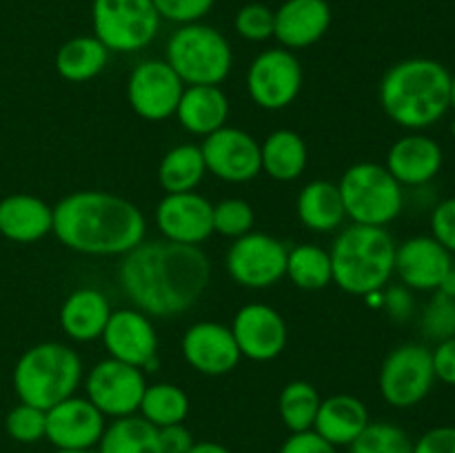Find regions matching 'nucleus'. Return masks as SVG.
I'll return each mask as SVG.
<instances>
[{
    "label": "nucleus",
    "mask_w": 455,
    "mask_h": 453,
    "mask_svg": "<svg viewBox=\"0 0 455 453\" xmlns=\"http://www.w3.org/2000/svg\"><path fill=\"white\" fill-rule=\"evenodd\" d=\"M212 282V262L196 244L142 240L118 265V284L133 309L149 318L189 311Z\"/></svg>",
    "instance_id": "nucleus-1"
},
{
    "label": "nucleus",
    "mask_w": 455,
    "mask_h": 453,
    "mask_svg": "<svg viewBox=\"0 0 455 453\" xmlns=\"http://www.w3.org/2000/svg\"><path fill=\"white\" fill-rule=\"evenodd\" d=\"M52 234L84 256H124L145 240L147 220L127 198L83 189L53 204Z\"/></svg>",
    "instance_id": "nucleus-2"
},
{
    "label": "nucleus",
    "mask_w": 455,
    "mask_h": 453,
    "mask_svg": "<svg viewBox=\"0 0 455 453\" xmlns=\"http://www.w3.org/2000/svg\"><path fill=\"white\" fill-rule=\"evenodd\" d=\"M451 74L431 58H407L385 71L378 98L387 118L409 131L434 127L447 115Z\"/></svg>",
    "instance_id": "nucleus-3"
},
{
    "label": "nucleus",
    "mask_w": 455,
    "mask_h": 453,
    "mask_svg": "<svg viewBox=\"0 0 455 453\" xmlns=\"http://www.w3.org/2000/svg\"><path fill=\"white\" fill-rule=\"evenodd\" d=\"M395 240L387 226H345L333 240V284L349 296L369 298L382 291L394 275Z\"/></svg>",
    "instance_id": "nucleus-4"
},
{
    "label": "nucleus",
    "mask_w": 455,
    "mask_h": 453,
    "mask_svg": "<svg viewBox=\"0 0 455 453\" xmlns=\"http://www.w3.org/2000/svg\"><path fill=\"white\" fill-rule=\"evenodd\" d=\"M12 380L20 402L47 411L76 395L83 382V360L62 342H40L18 358Z\"/></svg>",
    "instance_id": "nucleus-5"
},
{
    "label": "nucleus",
    "mask_w": 455,
    "mask_h": 453,
    "mask_svg": "<svg viewBox=\"0 0 455 453\" xmlns=\"http://www.w3.org/2000/svg\"><path fill=\"white\" fill-rule=\"evenodd\" d=\"M164 60L185 84H220L231 74L234 52L216 27L191 22L169 36Z\"/></svg>",
    "instance_id": "nucleus-6"
},
{
    "label": "nucleus",
    "mask_w": 455,
    "mask_h": 453,
    "mask_svg": "<svg viewBox=\"0 0 455 453\" xmlns=\"http://www.w3.org/2000/svg\"><path fill=\"white\" fill-rule=\"evenodd\" d=\"M338 189L347 218L354 225L387 226L404 209V187L387 171L385 164H351L342 173Z\"/></svg>",
    "instance_id": "nucleus-7"
},
{
    "label": "nucleus",
    "mask_w": 455,
    "mask_h": 453,
    "mask_svg": "<svg viewBox=\"0 0 455 453\" xmlns=\"http://www.w3.org/2000/svg\"><path fill=\"white\" fill-rule=\"evenodd\" d=\"M92 25L109 53H136L156 38L160 16L151 0H93Z\"/></svg>",
    "instance_id": "nucleus-8"
},
{
    "label": "nucleus",
    "mask_w": 455,
    "mask_h": 453,
    "mask_svg": "<svg viewBox=\"0 0 455 453\" xmlns=\"http://www.w3.org/2000/svg\"><path fill=\"white\" fill-rule=\"evenodd\" d=\"M435 385L431 349L418 342H404L391 349L378 373L382 400L394 409H411L431 393Z\"/></svg>",
    "instance_id": "nucleus-9"
},
{
    "label": "nucleus",
    "mask_w": 455,
    "mask_h": 453,
    "mask_svg": "<svg viewBox=\"0 0 455 453\" xmlns=\"http://www.w3.org/2000/svg\"><path fill=\"white\" fill-rule=\"evenodd\" d=\"M244 83L256 107L267 111L287 109L300 96L302 65L289 49H265L251 60Z\"/></svg>",
    "instance_id": "nucleus-10"
},
{
    "label": "nucleus",
    "mask_w": 455,
    "mask_h": 453,
    "mask_svg": "<svg viewBox=\"0 0 455 453\" xmlns=\"http://www.w3.org/2000/svg\"><path fill=\"white\" fill-rule=\"evenodd\" d=\"M287 251V244L274 235L249 231L235 238L227 249V274L244 289L274 287L284 278Z\"/></svg>",
    "instance_id": "nucleus-11"
},
{
    "label": "nucleus",
    "mask_w": 455,
    "mask_h": 453,
    "mask_svg": "<svg viewBox=\"0 0 455 453\" xmlns=\"http://www.w3.org/2000/svg\"><path fill=\"white\" fill-rule=\"evenodd\" d=\"M147 380L142 369L120 360L105 358L89 369L84 378V398L105 417L136 416Z\"/></svg>",
    "instance_id": "nucleus-12"
},
{
    "label": "nucleus",
    "mask_w": 455,
    "mask_h": 453,
    "mask_svg": "<svg viewBox=\"0 0 455 453\" xmlns=\"http://www.w3.org/2000/svg\"><path fill=\"white\" fill-rule=\"evenodd\" d=\"M182 91L185 83L180 76L169 67L167 60L160 58L138 62L127 80L129 107L133 114L149 123H163L176 115Z\"/></svg>",
    "instance_id": "nucleus-13"
},
{
    "label": "nucleus",
    "mask_w": 455,
    "mask_h": 453,
    "mask_svg": "<svg viewBox=\"0 0 455 453\" xmlns=\"http://www.w3.org/2000/svg\"><path fill=\"white\" fill-rule=\"evenodd\" d=\"M200 149L207 173L216 176L218 180L243 185L262 173L260 142L238 127L225 124L218 131L209 133Z\"/></svg>",
    "instance_id": "nucleus-14"
},
{
    "label": "nucleus",
    "mask_w": 455,
    "mask_h": 453,
    "mask_svg": "<svg viewBox=\"0 0 455 453\" xmlns=\"http://www.w3.org/2000/svg\"><path fill=\"white\" fill-rule=\"evenodd\" d=\"M100 338L109 358L132 364L142 371H154L158 367V333L149 315L142 311H111L109 322Z\"/></svg>",
    "instance_id": "nucleus-15"
},
{
    "label": "nucleus",
    "mask_w": 455,
    "mask_h": 453,
    "mask_svg": "<svg viewBox=\"0 0 455 453\" xmlns=\"http://www.w3.org/2000/svg\"><path fill=\"white\" fill-rule=\"evenodd\" d=\"M240 355L251 362H271L284 351L289 340L287 322L274 306L249 302L240 306L231 322Z\"/></svg>",
    "instance_id": "nucleus-16"
},
{
    "label": "nucleus",
    "mask_w": 455,
    "mask_h": 453,
    "mask_svg": "<svg viewBox=\"0 0 455 453\" xmlns=\"http://www.w3.org/2000/svg\"><path fill=\"white\" fill-rule=\"evenodd\" d=\"M180 351L194 371L209 378L227 376L243 358L231 329L212 320L191 324L182 336Z\"/></svg>",
    "instance_id": "nucleus-17"
},
{
    "label": "nucleus",
    "mask_w": 455,
    "mask_h": 453,
    "mask_svg": "<svg viewBox=\"0 0 455 453\" xmlns=\"http://www.w3.org/2000/svg\"><path fill=\"white\" fill-rule=\"evenodd\" d=\"M453 266V256L434 235H413L395 247L394 274L411 291H438Z\"/></svg>",
    "instance_id": "nucleus-18"
},
{
    "label": "nucleus",
    "mask_w": 455,
    "mask_h": 453,
    "mask_svg": "<svg viewBox=\"0 0 455 453\" xmlns=\"http://www.w3.org/2000/svg\"><path fill=\"white\" fill-rule=\"evenodd\" d=\"M213 204L196 191L164 194L156 207V226L164 240L178 244H200L213 234Z\"/></svg>",
    "instance_id": "nucleus-19"
},
{
    "label": "nucleus",
    "mask_w": 455,
    "mask_h": 453,
    "mask_svg": "<svg viewBox=\"0 0 455 453\" xmlns=\"http://www.w3.org/2000/svg\"><path fill=\"white\" fill-rule=\"evenodd\" d=\"M105 426L107 417L87 398L71 395L47 409L44 440L56 449H96Z\"/></svg>",
    "instance_id": "nucleus-20"
},
{
    "label": "nucleus",
    "mask_w": 455,
    "mask_h": 453,
    "mask_svg": "<svg viewBox=\"0 0 455 453\" xmlns=\"http://www.w3.org/2000/svg\"><path fill=\"white\" fill-rule=\"evenodd\" d=\"M443 163L440 142L422 131H411L389 147L385 167L403 187H425L438 176Z\"/></svg>",
    "instance_id": "nucleus-21"
},
{
    "label": "nucleus",
    "mask_w": 455,
    "mask_h": 453,
    "mask_svg": "<svg viewBox=\"0 0 455 453\" xmlns=\"http://www.w3.org/2000/svg\"><path fill=\"white\" fill-rule=\"evenodd\" d=\"M331 20L327 0H284L274 12V38L289 52L307 49L323 40Z\"/></svg>",
    "instance_id": "nucleus-22"
},
{
    "label": "nucleus",
    "mask_w": 455,
    "mask_h": 453,
    "mask_svg": "<svg viewBox=\"0 0 455 453\" xmlns=\"http://www.w3.org/2000/svg\"><path fill=\"white\" fill-rule=\"evenodd\" d=\"M53 229V207L31 194H12L0 200V235L12 242L31 244Z\"/></svg>",
    "instance_id": "nucleus-23"
},
{
    "label": "nucleus",
    "mask_w": 455,
    "mask_h": 453,
    "mask_svg": "<svg viewBox=\"0 0 455 453\" xmlns=\"http://www.w3.org/2000/svg\"><path fill=\"white\" fill-rule=\"evenodd\" d=\"M371 422L367 404L349 393L329 395L320 402L314 431L333 447H349Z\"/></svg>",
    "instance_id": "nucleus-24"
},
{
    "label": "nucleus",
    "mask_w": 455,
    "mask_h": 453,
    "mask_svg": "<svg viewBox=\"0 0 455 453\" xmlns=\"http://www.w3.org/2000/svg\"><path fill=\"white\" fill-rule=\"evenodd\" d=\"M176 118L185 131L207 138L227 124L229 98L220 84H185Z\"/></svg>",
    "instance_id": "nucleus-25"
},
{
    "label": "nucleus",
    "mask_w": 455,
    "mask_h": 453,
    "mask_svg": "<svg viewBox=\"0 0 455 453\" xmlns=\"http://www.w3.org/2000/svg\"><path fill=\"white\" fill-rule=\"evenodd\" d=\"M109 300L98 289H76L60 306V329L76 342H93L102 336L111 315Z\"/></svg>",
    "instance_id": "nucleus-26"
},
{
    "label": "nucleus",
    "mask_w": 455,
    "mask_h": 453,
    "mask_svg": "<svg viewBox=\"0 0 455 453\" xmlns=\"http://www.w3.org/2000/svg\"><path fill=\"white\" fill-rule=\"evenodd\" d=\"M298 220L315 234H329L340 229L347 220L345 204H342L338 182L331 180H311L298 191L296 198Z\"/></svg>",
    "instance_id": "nucleus-27"
},
{
    "label": "nucleus",
    "mask_w": 455,
    "mask_h": 453,
    "mask_svg": "<svg viewBox=\"0 0 455 453\" xmlns=\"http://www.w3.org/2000/svg\"><path fill=\"white\" fill-rule=\"evenodd\" d=\"M262 171L278 182H293L305 173L309 149L293 129H275L260 145Z\"/></svg>",
    "instance_id": "nucleus-28"
},
{
    "label": "nucleus",
    "mask_w": 455,
    "mask_h": 453,
    "mask_svg": "<svg viewBox=\"0 0 455 453\" xmlns=\"http://www.w3.org/2000/svg\"><path fill=\"white\" fill-rule=\"evenodd\" d=\"M109 62V49L96 36H76L60 44L56 53V71L67 83L93 80Z\"/></svg>",
    "instance_id": "nucleus-29"
},
{
    "label": "nucleus",
    "mask_w": 455,
    "mask_h": 453,
    "mask_svg": "<svg viewBox=\"0 0 455 453\" xmlns=\"http://www.w3.org/2000/svg\"><path fill=\"white\" fill-rule=\"evenodd\" d=\"M207 173L200 145H176L163 155L158 164V182L167 194L196 191Z\"/></svg>",
    "instance_id": "nucleus-30"
},
{
    "label": "nucleus",
    "mask_w": 455,
    "mask_h": 453,
    "mask_svg": "<svg viewBox=\"0 0 455 453\" xmlns=\"http://www.w3.org/2000/svg\"><path fill=\"white\" fill-rule=\"evenodd\" d=\"M98 453H163L158 429L142 416L116 417L105 426Z\"/></svg>",
    "instance_id": "nucleus-31"
},
{
    "label": "nucleus",
    "mask_w": 455,
    "mask_h": 453,
    "mask_svg": "<svg viewBox=\"0 0 455 453\" xmlns=\"http://www.w3.org/2000/svg\"><path fill=\"white\" fill-rule=\"evenodd\" d=\"M284 275L305 291H320L333 282L331 256L327 249L318 247V244H298L287 251Z\"/></svg>",
    "instance_id": "nucleus-32"
},
{
    "label": "nucleus",
    "mask_w": 455,
    "mask_h": 453,
    "mask_svg": "<svg viewBox=\"0 0 455 453\" xmlns=\"http://www.w3.org/2000/svg\"><path fill=\"white\" fill-rule=\"evenodd\" d=\"M189 409V395L180 386L172 385V382H158V385H147L138 411L156 429H163V426L185 422Z\"/></svg>",
    "instance_id": "nucleus-33"
},
{
    "label": "nucleus",
    "mask_w": 455,
    "mask_h": 453,
    "mask_svg": "<svg viewBox=\"0 0 455 453\" xmlns=\"http://www.w3.org/2000/svg\"><path fill=\"white\" fill-rule=\"evenodd\" d=\"M320 398L318 389L307 380H291L283 386L278 395V413L283 425L291 433L314 429L315 413H318Z\"/></svg>",
    "instance_id": "nucleus-34"
},
{
    "label": "nucleus",
    "mask_w": 455,
    "mask_h": 453,
    "mask_svg": "<svg viewBox=\"0 0 455 453\" xmlns=\"http://www.w3.org/2000/svg\"><path fill=\"white\" fill-rule=\"evenodd\" d=\"M349 453H413V442L407 431L394 422H369L349 444Z\"/></svg>",
    "instance_id": "nucleus-35"
},
{
    "label": "nucleus",
    "mask_w": 455,
    "mask_h": 453,
    "mask_svg": "<svg viewBox=\"0 0 455 453\" xmlns=\"http://www.w3.org/2000/svg\"><path fill=\"white\" fill-rule=\"evenodd\" d=\"M213 220V234L222 235V238H240V235L253 231V222H256V213L253 207L243 198H225L218 204H213L212 211Z\"/></svg>",
    "instance_id": "nucleus-36"
},
{
    "label": "nucleus",
    "mask_w": 455,
    "mask_h": 453,
    "mask_svg": "<svg viewBox=\"0 0 455 453\" xmlns=\"http://www.w3.org/2000/svg\"><path fill=\"white\" fill-rule=\"evenodd\" d=\"M420 329L427 340L443 342L455 338V300L447 293L434 291L420 318Z\"/></svg>",
    "instance_id": "nucleus-37"
},
{
    "label": "nucleus",
    "mask_w": 455,
    "mask_h": 453,
    "mask_svg": "<svg viewBox=\"0 0 455 453\" xmlns=\"http://www.w3.org/2000/svg\"><path fill=\"white\" fill-rule=\"evenodd\" d=\"M4 429H7L9 438H13L16 442H38V440H44V431H47V411L25 402L16 404L4 417Z\"/></svg>",
    "instance_id": "nucleus-38"
},
{
    "label": "nucleus",
    "mask_w": 455,
    "mask_h": 453,
    "mask_svg": "<svg viewBox=\"0 0 455 453\" xmlns=\"http://www.w3.org/2000/svg\"><path fill=\"white\" fill-rule=\"evenodd\" d=\"M235 34L249 43L274 38V9L262 3H249L238 9L234 18Z\"/></svg>",
    "instance_id": "nucleus-39"
},
{
    "label": "nucleus",
    "mask_w": 455,
    "mask_h": 453,
    "mask_svg": "<svg viewBox=\"0 0 455 453\" xmlns=\"http://www.w3.org/2000/svg\"><path fill=\"white\" fill-rule=\"evenodd\" d=\"M160 20L191 25L200 22L213 9L216 0H151Z\"/></svg>",
    "instance_id": "nucleus-40"
},
{
    "label": "nucleus",
    "mask_w": 455,
    "mask_h": 453,
    "mask_svg": "<svg viewBox=\"0 0 455 453\" xmlns=\"http://www.w3.org/2000/svg\"><path fill=\"white\" fill-rule=\"evenodd\" d=\"M431 235L455 256V195L443 200L431 211Z\"/></svg>",
    "instance_id": "nucleus-41"
},
{
    "label": "nucleus",
    "mask_w": 455,
    "mask_h": 453,
    "mask_svg": "<svg viewBox=\"0 0 455 453\" xmlns=\"http://www.w3.org/2000/svg\"><path fill=\"white\" fill-rule=\"evenodd\" d=\"M413 453H455V426H434L413 442Z\"/></svg>",
    "instance_id": "nucleus-42"
},
{
    "label": "nucleus",
    "mask_w": 455,
    "mask_h": 453,
    "mask_svg": "<svg viewBox=\"0 0 455 453\" xmlns=\"http://www.w3.org/2000/svg\"><path fill=\"white\" fill-rule=\"evenodd\" d=\"M278 453H338L333 444H329L327 440L320 438L314 429L309 431H298L291 433L283 442Z\"/></svg>",
    "instance_id": "nucleus-43"
},
{
    "label": "nucleus",
    "mask_w": 455,
    "mask_h": 453,
    "mask_svg": "<svg viewBox=\"0 0 455 453\" xmlns=\"http://www.w3.org/2000/svg\"><path fill=\"white\" fill-rule=\"evenodd\" d=\"M431 362H434L435 380L455 386V338L435 342L431 349Z\"/></svg>",
    "instance_id": "nucleus-44"
},
{
    "label": "nucleus",
    "mask_w": 455,
    "mask_h": 453,
    "mask_svg": "<svg viewBox=\"0 0 455 453\" xmlns=\"http://www.w3.org/2000/svg\"><path fill=\"white\" fill-rule=\"evenodd\" d=\"M158 438L163 453H187L196 442L191 431L185 426V422L163 426V429H158Z\"/></svg>",
    "instance_id": "nucleus-45"
},
{
    "label": "nucleus",
    "mask_w": 455,
    "mask_h": 453,
    "mask_svg": "<svg viewBox=\"0 0 455 453\" xmlns=\"http://www.w3.org/2000/svg\"><path fill=\"white\" fill-rule=\"evenodd\" d=\"M382 305L389 311V315L394 320H409L416 309V302H413L411 289L403 287H389L387 289L385 298H382Z\"/></svg>",
    "instance_id": "nucleus-46"
},
{
    "label": "nucleus",
    "mask_w": 455,
    "mask_h": 453,
    "mask_svg": "<svg viewBox=\"0 0 455 453\" xmlns=\"http://www.w3.org/2000/svg\"><path fill=\"white\" fill-rule=\"evenodd\" d=\"M187 453H234L231 449H227L225 444L212 442V440H204V442H194V447Z\"/></svg>",
    "instance_id": "nucleus-47"
},
{
    "label": "nucleus",
    "mask_w": 455,
    "mask_h": 453,
    "mask_svg": "<svg viewBox=\"0 0 455 453\" xmlns=\"http://www.w3.org/2000/svg\"><path fill=\"white\" fill-rule=\"evenodd\" d=\"M438 291L447 293V296H449V298H453V300H455V262H453L451 271H449V275H447V278H444L443 287H440V289H438Z\"/></svg>",
    "instance_id": "nucleus-48"
},
{
    "label": "nucleus",
    "mask_w": 455,
    "mask_h": 453,
    "mask_svg": "<svg viewBox=\"0 0 455 453\" xmlns=\"http://www.w3.org/2000/svg\"><path fill=\"white\" fill-rule=\"evenodd\" d=\"M53 453H98L96 449H56Z\"/></svg>",
    "instance_id": "nucleus-49"
},
{
    "label": "nucleus",
    "mask_w": 455,
    "mask_h": 453,
    "mask_svg": "<svg viewBox=\"0 0 455 453\" xmlns=\"http://www.w3.org/2000/svg\"><path fill=\"white\" fill-rule=\"evenodd\" d=\"M449 109L455 114V74H451V91H449Z\"/></svg>",
    "instance_id": "nucleus-50"
}]
</instances>
